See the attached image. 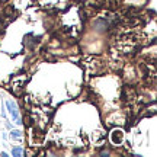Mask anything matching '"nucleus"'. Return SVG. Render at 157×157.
<instances>
[{
  "label": "nucleus",
  "instance_id": "f257e3e1",
  "mask_svg": "<svg viewBox=\"0 0 157 157\" xmlns=\"http://www.w3.org/2000/svg\"><path fill=\"white\" fill-rule=\"evenodd\" d=\"M6 108H7V112L10 115V119L13 121L15 124L17 125H21L22 124V118H21V113H19V108L15 102L12 101V99H7L6 101Z\"/></svg>",
  "mask_w": 157,
  "mask_h": 157
},
{
  "label": "nucleus",
  "instance_id": "7ed1b4c3",
  "mask_svg": "<svg viewBox=\"0 0 157 157\" xmlns=\"http://www.w3.org/2000/svg\"><path fill=\"white\" fill-rule=\"evenodd\" d=\"M10 138L13 140H21L22 138V132L19 129H10Z\"/></svg>",
  "mask_w": 157,
  "mask_h": 157
},
{
  "label": "nucleus",
  "instance_id": "20e7f679",
  "mask_svg": "<svg viewBox=\"0 0 157 157\" xmlns=\"http://www.w3.org/2000/svg\"><path fill=\"white\" fill-rule=\"evenodd\" d=\"M12 154H13L15 157H22L23 156V148H22V147H13Z\"/></svg>",
  "mask_w": 157,
  "mask_h": 157
},
{
  "label": "nucleus",
  "instance_id": "f03ea898",
  "mask_svg": "<svg viewBox=\"0 0 157 157\" xmlns=\"http://www.w3.org/2000/svg\"><path fill=\"white\" fill-rule=\"evenodd\" d=\"M124 138H125V135H124V132L121 129H113L112 134H111V141H112V144H115V146L121 144L124 141Z\"/></svg>",
  "mask_w": 157,
  "mask_h": 157
}]
</instances>
